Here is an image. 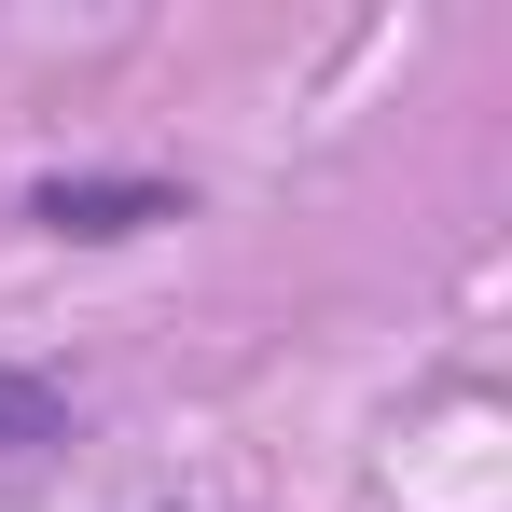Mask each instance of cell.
<instances>
[{
    "mask_svg": "<svg viewBox=\"0 0 512 512\" xmlns=\"http://www.w3.org/2000/svg\"><path fill=\"white\" fill-rule=\"evenodd\" d=\"M180 208H194V180H167V167H56V180H28V222L56 250H125V236L180 222Z\"/></svg>",
    "mask_w": 512,
    "mask_h": 512,
    "instance_id": "cell-1",
    "label": "cell"
},
{
    "mask_svg": "<svg viewBox=\"0 0 512 512\" xmlns=\"http://www.w3.org/2000/svg\"><path fill=\"white\" fill-rule=\"evenodd\" d=\"M42 443H70V388L28 374V360H0V457H42Z\"/></svg>",
    "mask_w": 512,
    "mask_h": 512,
    "instance_id": "cell-2",
    "label": "cell"
}]
</instances>
